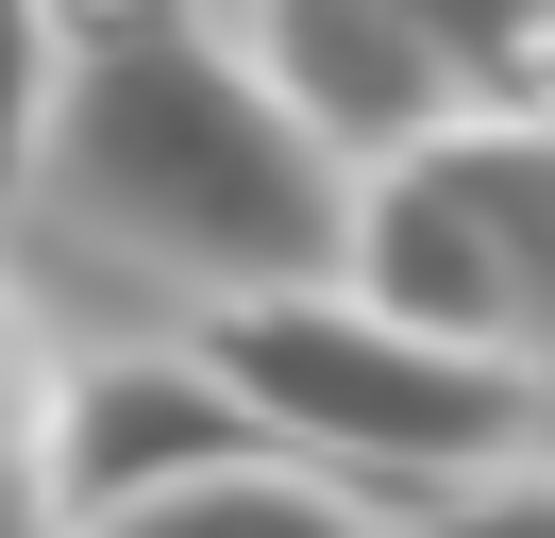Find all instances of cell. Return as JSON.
<instances>
[{"label":"cell","instance_id":"obj_1","mask_svg":"<svg viewBox=\"0 0 555 538\" xmlns=\"http://www.w3.org/2000/svg\"><path fill=\"white\" fill-rule=\"evenodd\" d=\"M35 185L68 202L85 235H118L135 269L203 286V303L337 286V269H353V202H371V185L270 101V67H253L219 17H185V0H118V17H85Z\"/></svg>","mask_w":555,"mask_h":538},{"label":"cell","instance_id":"obj_2","mask_svg":"<svg viewBox=\"0 0 555 538\" xmlns=\"http://www.w3.org/2000/svg\"><path fill=\"white\" fill-rule=\"evenodd\" d=\"M203 354H219V387L304 471L387 488V504H438V488H472V471H521V421H539V370L521 354L421 336V320H387L371 286L203 303Z\"/></svg>","mask_w":555,"mask_h":538},{"label":"cell","instance_id":"obj_3","mask_svg":"<svg viewBox=\"0 0 555 538\" xmlns=\"http://www.w3.org/2000/svg\"><path fill=\"white\" fill-rule=\"evenodd\" d=\"M236 51L270 67V101H286V118H304L320 152L353 168V185L488 118V85L454 67V34L421 17V0H253V34H236Z\"/></svg>","mask_w":555,"mask_h":538},{"label":"cell","instance_id":"obj_4","mask_svg":"<svg viewBox=\"0 0 555 538\" xmlns=\"http://www.w3.org/2000/svg\"><path fill=\"white\" fill-rule=\"evenodd\" d=\"M253 454H286V437L219 387L203 336L185 354H68L51 370V504H68V538L135 522V504L203 488V471H253Z\"/></svg>","mask_w":555,"mask_h":538},{"label":"cell","instance_id":"obj_5","mask_svg":"<svg viewBox=\"0 0 555 538\" xmlns=\"http://www.w3.org/2000/svg\"><path fill=\"white\" fill-rule=\"evenodd\" d=\"M472 185H488V235H505V336L521 370L555 387V118H472Z\"/></svg>","mask_w":555,"mask_h":538},{"label":"cell","instance_id":"obj_6","mask_svg":"<svg viewBox=\"0 0 555 538\" xmlns=\"http://www.w3.org/2000/svg\"><path fill=\"white\" fill-rule=\"evenodd\" d=\"M102 538H404V522H371V488H337V471H304V454H253V471H203V488L135 504V522H102Z\"/></svg>","mask_w":555,"mask_h":538},{"label":"cell","instance_id":"obj_7","mask_svg":"<svg viewBox=\"0 0 555 538\" xmlns=\"http://www.w3.org/2000/svg\"><path fill=\"white\" fill-rule=\"evenodd\" d=\"M68 0H0V185L51 168V101H68Z\"/></svg>","mask_w":555,"mask_h":538},{"label":"cell","instance_id":"obj_8","mask_svg":"<svg viewBox=\"0 0 555 538\" xmlns=\"http://www.w3.org/2000/svg\"><path fill=\"white\" fill-rule=\"evenodd\" d=\"M0 538H68V504H51V354L17 336V303H0Z\"/></svg>","mask_w":555,"mask_h":538},{"label":"cell","instance_id":"obj_9","mask_svg":"<svg viewBox=\"0 0 555 538\" xmlns=\"http://www.w3.org/2000/svg\"><path fill=\"white\" fill-rule=\"evenodd\" d=\"M404 538H555V471H472V488L404 504Z\"/></svg>","mask_w":555,"mask_h":538},{"label":"cell","instance_id":"obj_10","mask_svg":"<svg viewBox=\"0 0 555 538\" xmlns=\"http://www.w3.org/2000/svg\"><path fill=\"white\" fill-rule=\"evenodd\" d=\"M85 17H118V0H68V34H85Z\"/></svg>","mask_w":555,"mask_h":538}]
</instances>
